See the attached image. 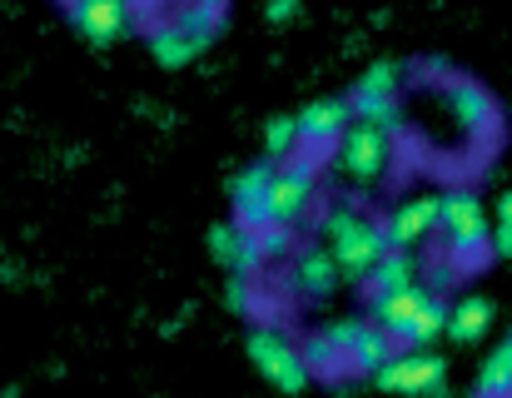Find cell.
I'll list each match as a JSON object with an SVG mask.
<instances>
[{
    "label": "cell",
    "mask_w": 512,
    "mask_h": 398,
    "mask_svg": "<svg viewBox=\"0 0 512 398\" xmlns=\"http://www.w3.org/2000/svg\"><path fill=\"white\" fill-rule=\"evenodd\" d=\"M324 249L334 254V264H339L343 279H353V284H363L368 274H373V264L388 254V239H383V224H373L368 214H358V209H334L329 219H324Z\"/></svg>",
    "instance_id": "cell-1"
},
{
    "label": "cell",
    "mask_w": 512,
    "mask_h": 398,
    "mask_svg": "<svg viewBox=\"0 0 512 398\" xmlns=\"http://www.w3.org/2000/svg\"><path fill=\"white\" fill-rule=\"evenodd\" d=\"M388 160H393V130L388 125L353 120L334 145V170L348 185H378L388 175Z\"/></svg>",
    "instance_id": "cell-2"
},
{
    "label": "cell",
    "mask_w": 512,
    "mask_h": 398,
    "mask_svg": "<svg viewBox=\"0 0 512 398\" xmlns=\"http://www.w3.org/2000/svg\"><path fill=\"white\" fill-rule=\"evenodd\" d=\"M438 229L448 234V254L453 264H473L483 249H488V209L483 199L468 195V190H453V195H438Z\"/></svg>",
    "instance_id": "cell-3"
},
{
    "label": "cell",
    "mask_w": 512,
    "mask_h": 398,
    "mask_svg": "<svg viewBox=\"0 0 512 398\" xmlns=\"http://www.w3.org/2000/svg\"><path fill=\"white\" fill-rule=\"evenodd\" d=\"M249 359H254V369L279 389V394H299V389H309V364H304V349L299 344H289L279 329H269V324H259L254 334H249Z\"/></svg>",
    "instance_id": "cell-4"
},
{
    "label": "cell",
    "mask_w": 512,
    "mask_h": 398,
    "mask_svg": "<svg viewBox=\"0 0 512 398\" xmlns=\"http://www.w3.org/2000/svg\"><path fill=\"white\" fill-rule=\"evenodd\" d=\"M373 384L383 394H428V398H443V384H448V359L433 354V349H408V354H393Z\"/></svg>",
    "instance_id": "cell-5"
},
{
    "label": "cell",
    "mask_w": 512,
    "mask_h": 398,
    "mask_svg": "<svg viewBox=\"0 0 512 398\" xmlns=\"http://www.w3.org/2000/svg\"><path fill=\"white\" fill-rule=\"evenodd\" d=\"M329 334V344L339 349V359L343 364H353L358 374H378L388 359H393V339L373 324V319H348V324H329L324 329Z\"/></svg>",
    "instance_id": "cell-6"
},
{
    "label": "cell",
    "mask_w": 512,
    "mask_h": 398,
    "mask_svg": "<svg viewBox=\"0 0 512 398\" xmlns=\"http://www.w3.org/2000/svg\"><path fill=\"white\" fill-rule=\"evenodd\" d=\"M314 190H319V170H314V160H299V155L279 160V165H274V185H269L274 224H289V229H294V219L309 209Z\"/></svg>",
    "instance_id": "cell-7"
},
{
    "label": "cell",
    "mask_w": 512,
    "mask_h": 398,
    "mask_svg": "<svg viewBox=\"0 0 512 398\" xmlns=\"http://www.w3.org/2000/svg\"><path fill=\"white\" fill-rule=\"evenodd\" d=\"M269 185H274V165L269 160H259V165H249L239 180H234V224L239 229H249V234H259V229H269L274 224V199H269Z\"/></svg>",
    "instance_id": "cell-8"
},
{
    "label": "cell",
    "mask_w": 512,
    "mask_h": 398,
    "mask_svg": "<svg viewBox=\"0 0 512 398\" xmlns=\"http://www.w3.org/2000/svg\"><path fill=\"white\" fill-rule=\"evenodd\" d=\"M433 229H438V195H413V199H403V204L388 214L383 239H388V249L408 254V249H418Z\"/></svg>",
    "instance_id": "cell-9"
},
{
    "label": "cell",
    "mask_w": 512,
    "mask_h": 398,
    "mask_svg": "<svg viewBox=\"0 0 512 398\" xmlns=\"http://www.w3.org/2000/svg\"><path fill=\"white\" fill-rule=\"evenodd\" d=\"M70 25L90 45H115L130 30V0H70Z\"/></svg>",
    "instance_id": "cell-10"
},
{
    "label": "cell",
    "mask_w": 512,
    "mask_h": 398,
    "mask_svg": "<svg viewBox=\"0 0 512 398\" xmlns=\"http://www.w3.org/2000/svg\"><path fill=\"white\" fill-rule=\"evenodd\" d=\"M294 120H299V145L304 150H324V145H339V135L353 125V110H348V100H314Z\"/></svg>",
    "instance_id": "cell-11"
},
{
    "label": "cell",
    "mask_w": 512,
    "mask_h": 398,
    "mask_svg": "<svg viewBox=\"0 0 512 398\" xmlns=\"http://www.w3.org/2000/svg\"><path fill=\"white\" fill-rule=\"evenodd\" d=\"M209 249H214V259L234 274V279H249L264 259H259V244H254V234L249 229H239V224H214V234H209Z\"/></svg>",
    "instance_id": "cell-12"
},
{
    "label": "cell",
    "mask_w": 512,
    "mask_h": 398,
    "mask_svg": "<svg viewBox=\"0 0 512 398\" xmlns=\"http://www.w3.org/2000/svg\"><path fill=\"white\" fill-rule=\"evenodd\" d=\"M423 299H428V289H423V284L398 289V294H383V299H373V324H378L388 339H403V334H408V324H413V314L423 309Z\"/></svg>",
    "instance_id": "cell-13"
},
{
    "label": "cell",
    "mask_w": 512,
    "mask_h": 398,
    "mask_svg": "<svg viewBox=\"0 0 512 398\" xmlns=\"http://www.w3.org/2000/svg\"><path fill=\"white\" fill-rule=\"evenodd\" d=\"M294 279H299V289H304L309 299H324V294H334V289L343 284V274H339V264H334V254H329V249H319V244L299 249Z\"/></svg>",
    "instance_id": "cell-14"
},
{
    "label": "cell",
    "mask_w": 512,
    "mask_h": 398,
    "mask_svg": "<svg viewBox=\"0 0 512 398\" xmlns=\"http://www.w3.org/2000/svg\"><path fill=\"white\" fill-rule=\"evenodd\" d=\"M488 329H493V304L483 294H468V299L448 304V329L443 334H453L458 344H478Z\"/></svg>",
    "instance_id": "cell-15"
},
{
    "label": "cell",
    "mask_w": 512,
    "mask_h": 398,
    "mask_svg": "<svg viewBox=\"0 0 512 398\" xmlns=\"http://www.w3.org/2000/svg\"><path fill=\"white\" fill-rule=\"evenodd\" d=\"M448 105H453V115H458L468 130H493V120H498L488 90L473 85V80H453V85H448Z\"/></svg>",
    "instance_id": "cell-16"
},
{
    "label": "cell",
    "mask_w": 512,
    "mask_h": 398,
    "mask_svg": "<svg viewBox=\"0 0 512 398\" xmlns=\"http://www.w3.org/2000/svg\"><path fill=\"white\" fill-rule=\"evenodd\" d=\"M363 284H368V294H373V299H383V294H398V289H413V284H418V264H413L408 254L388 249V254L373 264V274H368Z\"/></svg>",
    "instance_id": "cell-17"
},
{
    "label": "cell",
    "mask_w": 512,
    "mask_h": 398,
    "mask_svg": "<svg viewBox=\"0 0 512 398\" xmlns=\"http://www.w3.org/2000/svg\"><path fill=\"white\" fill-rule=\"evenodd\" d=\"M443 329H448V299H443V294H428V299H423V309L413 314V324H408V334H403L398 344L423 349V344H433Z\"/></svg>",
    "instance_id": "cell-18"
},
{
    "label": "cell",
    "mask_w": 512,
    "mask_h": 398,
    "mask_svg": "<svg viewBox=\"0 0 512 398\" xmlns=\"http://www.w3.org/2000/svg\"><path fill=\"white\" fill-rule=\"evenodd\" d=\"M150 55H155L165 70H179V65H189L199 50L184 40V30H179L174 20H165V25H155V30H150Z\"/></svg>",
    "instance_id": "cell-19"
},
{
    "label": "cell",
    "mask_w": 512,
    "mask_h": 398,
    "mask_svg": "<svg viewBox=\"0 0 512 398\" xmlns=\"http://www.w3.org/2000/svg\"><path fill=\"white\" fill-rule=\"evenodd\" d=\"M478 394L483 398H508L512 394V334L483 359V374H478Z\"/></svg>",
    "instance_id": "cell-20"
},
{
    "label": "cell",
    "mask_w": 512,
    "mask_h": 398,
    "mask_svg": "<svg viewBox=\"0 0 512 398\" xmlns=\"http://www.w3.org/2000/svg\"><path fill=\"white\" fill-rule=\"evenodd\" d=\"M348 110H353V120H368V125H388V130H398V100H393V95L353 90V95H348Z\"/></svg>",
    "instance_id": "cell-21"
},
{
    "label": "cell",
    "mask_w": 512,
    "mask_h": 398,
    "mask_svg": "<svg viewBox=\"0 0 512 398\" xmlns=\"http://www.w3.org/2000/svg\"><path fill=\"white\" fill-rule=\"evenodd\" d=\"M294 150H299V120H294V115L269 120V130H264V155H269V160H289Z\"/></svg>",
    "instance_id": "cell-22"
},
{
    "label": "cell",
    "mask_w": 512,
    "mask_h": 398,
    "mask_svg": "<svg viewBox=\"0 0 512 398\" xmlns=\"http://www.w3.org/2000/svg\"><path fill=\"white\" fill-rule=\"evenodd\" d=\"M403 85V65L398 60H378V65H368L363 75H358V85L353 90H368V95H393Z\"/></svg>",
    "instance_id": "cell-23"
},
{
    "label": "cell",
    "mask_w": 512,
    "mask_h": 398,
    "mask_svg": "<svg viewBox=\"0 0 512 398\" xmlns=\"http://www.w3.org/2000/svg\"><path fill=\"white\" fill-rule=\"evenodd\" d=\"M254 244H259V259H284L294 249V229L289 224H269V229L254 234Z\"/></svg>",
    "instance_id": "cell-24"
},
{
    "label": "cell",
    "mask_w": 512,
    "mask_h": 398,
    "mask_svg": "<svg viewBox=\"0 0 512 398\" xmlns=\"http://www.w3.org/2000/svg\"><path fill=\"white\" fill-rule=\"evenodd\" d=\"M488 249L493 254H512V190L498 199V219L488 229Z\"/></svg>",
    "instance_id": "cell-25"
},
{
    "label": "cell",
    "mask_w": 512,
    "mask_h": 398,
    "mask_svg": "<svg viewBox=\"0 0 512 398\" xmlns=\"http://www.w3.org/2000/svg\"><path fill=\"white\" fill-rule=\"evenodd\" d=\"M264 15H269V25H289V20L299 15V0H269Z\"/></svg>",
    "instance_id": "cell-26"
},
{
    "label": "cell",
    "mask_w": 512,
    "mask_h": 398,
    "mask_svg": "<svg viewBox=\"0 0 512 398\" xmlns=\"http://www.w3.org/2000/svg\"><path fill=\"white\" fill-rule=\"evenodd\" d=\"M229 304L244 314L249 309V279H229Z\"/></svg>",
    "instance_id": "cell-27"
}]
</instances>
